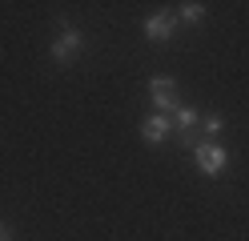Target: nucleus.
I'll return each instance as SVG.
<instances>
[{"label": "nucleus", "mask_w": 249, "mask_h": 241, "mask_svg": "<svg viewBox=\"0 0 249 241\" xmlns=\"http://www.w3.org/2000/svg\"><path fill=\"white\" fill-rule=\"evenodd\" d=\"M76 53H81V32L65 24V28L56 32V40H53V56H56L60 64H65V60H72Z\"/></svg>", "instance_id": "nucleus-3"}, {"label": "nucleus", "mask_w": 249, "mask_h": 241, "mask_svg": "<svg viewBox=\"0 0 249 241\" xmlns=\"http://www.w3.org/2000/svg\"><path fill=\"white\" fill-rule=\"evenodd\" d=\"M145 32H149V40H169V37H173V16H169V12H157V16H149V20H145Z\"/></svg>", "instance_id": "nucleus-6"}, {"label": "nucleus", "mask_w": 249, "mask_h": 241, "mask_svg": "<svg viewBox=\"0 0 249 241\" xmlns=\"http://www.w3.org/2000/svg\"><path fill=\"white\" fill-rule=\"evenodd\" d=\"M221 129H225V121H221V117H205V121H201V137H217Z\"/></svg>", "instance_id": "nucleus-8"}, {"label": "nucleus", "mask_w": 249, "mask_h": 241, "mask_svg": "<svg viewBox=\"0 0 249 241\" xmlns=\"http://www.w3.org/2000/svg\"><path fill=\"white\" fill-rule=\"evenodd\" d=\"M0 241H12V237H8V229H4V225H0Z\"/></svg>", "instance_id": "nucleus-9"}, {"label": "nucleus", "mask_w": 249, "mask_h": 241, "mask_svg": "<svg viewBox=\"0 0 249 241\" xmlns=\"http://www.w3.org/2000/svg\"><path fill=\"white\" fill-rule=\"evenodd\" d=\"M201 16H205V4H197V0L181 4V20H185V24H201Z\"/></svg>", "instance_id": "nucleus-7"}, {"label": "nucleus", "mask_w": 249, "mask_h": 241, "mask_svg": "<svg viewBox=\"0 0 249 241\" xmlns=\"http://www.w3.org/2000/svg\"><path fill=\"white\" fill-rule=\"evenodd\" d=\"M173 125L185 133V145H193V149L201 145V141H197V133H193V129H197V109H193V105H181V109L173 112Z\"/></svg>", "instance_id": "nucleus-5"}, {"label": "nucleus", "mask_w": 249, "mask_h": 241, "mask_svg": "<svg viewBox=\"0 0 249 241\" xmlns=\"http://www.w3.org/2000/svg\"><path fill=\"white\" fill-rule=\"evenodd\" d=\"M169 133H173V117H169V112H153V117L141 125V137H145L149 145H161Z\"/></svg>", "instance_id": "nucleus-4"}, {"label": "nucleus", "mask_w": 249, "mask_h": 241, "mask_svg": "<svg viewBox=\"0 0 249 241\" xmlns=\"http://www.w3.org/2000/svg\"><path fill=\"white\" fill-rule=\"evenodd\" d=\"M193 157H197V169L205 173V177H221L225 165H229V153H225L217 141H201L197 149H193Z\"/></svg>", "instance_id": "nucleus-1"}, {"label": "nucleus", "mask_w": 249, "mask_h": 241, "mask_svg": "<svg viewBox=\"0 0 249 241\" xmlns=\"http://www.w3.org/2000/svg\"><path fill=\"white\" fill-rule=\"evenodd\" d=\"M149 96H153V105H157V112H177L181 101H177V85L169 76H157V80H149Z\"/></svg>", "instance_id": "nucleus-2"}]
</instances>
